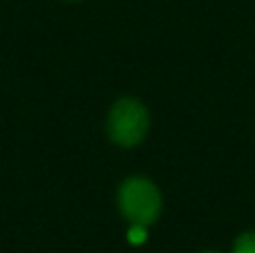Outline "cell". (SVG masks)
I'll return each instance as SVG.
<instances>
[{
	"label": "cell",
	"instance_id": "5b68a950",
	"mask_svg": "<svg viewBox=\"0 0 255 253\" xmlns=\"http://www.w3.org/2000/svg\"><path fill=\"white\" fill-rule=\"evenodd\" d=\"M63 2H81V0H63Z\"/></svg>",
	"mask_w": 255,
	"mask_h": 253
},
{
	"label": "cell",
	"instance_id": "7a4b0ae2",
	"mask_svg": "<svg viewBox=\"0 0 255 253\" xmlns=\"http://www.w3.org/2000/svg\"><path fill=\"white\" fill-rule=\"evenodd\" d=\"M108 137L119 148H134L150 130V112L139 99L124 97L110 108L106 121Z\"/></svg>",
	"mask_w": 255,
	"mask_h": 253
},
{
	"label": "cell",
	"instance_id": "6da1fadb",
	"mask_svg": "<svg viewBox=\"0 0 255 253\" xmlns=\"http://www.w3.org/2000/svg\"><path fill=\"white\" fill-rule=\"evenodd\" d=\"M117 206L130 227H152L163 211V195L152 179L132 175L121 182L117 191Z\"/></svg>",
	"mask_w": 255,
	"mask_h": 253
},
{
	"label": "cell",
	"instance_id": "277c9868",
	"mask_svg": "<svg viewBox=\"0 0 255 253\" xmlns=\"http://www.w3.org/2000/svg\"><path fill=\"white\" fill-rule=\"evenodd\" d=\"M199 253H222V251H215V249H204V251H199Z\"/></svg>",
	"mask_w": 255,
	"mask_h": 253
},
{
	"label": "cell",
	"instance_id": "3957f363",
	"mask_svg": "<svg viewBox=\"0 0 255 253\" xmlns=\"http://www.w3.org/2000/svg\"><path fill=\"white\" fill-rule=\"evenodd\" d=\"M229 253H255V229L240 233L233 240V247Z\"/></svg>",
	"mask_w": 255,
	"mask_h": 253
}]
</instances>
